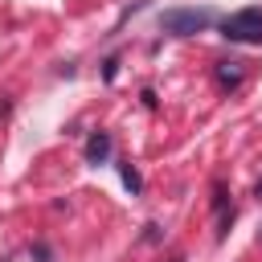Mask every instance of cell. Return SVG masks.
Masks as SVG:
<instances>
[{
  "mask_svg": "<svg viewBox=\"0 0 262 262\" xmlns=\"http://www.w3.org/2000/svg\"><path fill=\"white\" fill-rule=\"evenodd\" d=\"M221 37L237 45H262V8H237L221 20Z\"/></svg>",
  "mask_w": 262,
  "mask_h": 262,
  "instance_id": "cell-1",
  "label": "cell"
},
{
  "mask_svg": "<svg viewBox=\"0 0 262 262\" xmlns=\"http://www.w3.org/2000/svg\"><path fill=\"white\" fill-rule=\"evenodd\" d=\"M213 25V8H168L160 12V29L172 37H192Z\"/></svg>",
  "mask_w": 262,
  "mask_h": 262,
  "instance_id": "cell-2",
  "label": "cell"
},
{
  "mask_svg": "<svg viewBox=\"0 0 262 262\" xmlns=\"http://www.w3.org/2000/svg\"><path fill=\"white\" fill-rule=\"evenodd\" d=\"M111 151H115V139H111V131H94L90 139H86V164H106L111 160Z\"/></svg>",
  "mask_w": 262,
  "mask_h": 262,
  "instance_id": "cell-3",
  "label": "cell"
},
{
  "mask_svg": "<svg viewBox=\"0 0 262 262\" xmlns=\"http://www.w3.org/2000/svg\"><path fill=\"white\" fill-rule=\"evenodd\" d=\"M217 86L221 90H237L242 86V78H246V70H242V61H217Z\"/></svg>",
  "mask_w": 262,
  "mask_h": 262,
  "instance_id": "cell-4",
  "label": "cell"
},
{
  "mask_svg": "<svg viewBox=\"0 0 262 262\" xmlns=\"http://www.w3.org/2000/svg\"><path fill=\"white\" fill-rule=\"evenodd\" d=\"M119 176H123V184L131 188V196H139V192H143V176H139V168H135V164H119Z\"/></svg>",
  "mask_w": 262,
  "mask_h": 262,
  "instance_id": "cell-5",
  "label": "cell"
},
{
  "mask_svg": "<svg viewBox=\"0 0 262 262\" xmlns=\"http://www.w3.org/2000/svg\"><path fill=\"white\" fill-rule=\"evenodd\" d=\"M33 262H53V250L45 242H33Z\"/></svg>",
  "mask_w": 262,
  "mask_h": 262,
  "instance_id": "cell-6",
  "label": "cell"
},
{
  "mask_svg": "<svg viewBox=\"0 0 262 262\" xmlns=\"http://www.w3.org/2000/svg\"><path fill=\"white\" fill-rule=\"evenodd\" d=\"M258 196H262V180H258Z\"/></svg>",
  "mask_w": 262,
  "mask_h": 262,
  "instance_id": "cell-7",
  "label": "cell"
},
{
  "mask_svg": "<svg viewBox=\"0 0 262 262\" xmlns=\"http://www.w3.org/2000/svg\"><path fill=\"white\" fill-rule=\"evenodd\" d=\"M172 262H184V258H172Z\"/></svg>",
  "mask_w": 262,
  "mask_h": 262,
  "instance_id": "cell-8",
  "label": "cell"
}]
</instances>
